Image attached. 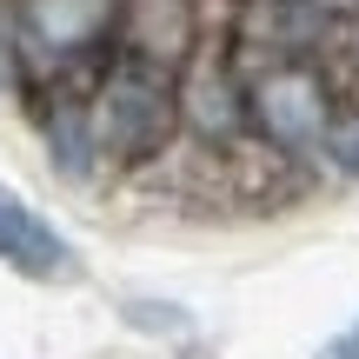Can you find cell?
<instances>
[{"label":"cell","mask_w":359,"mask_h":359,"mask_svg":"<svg viewBox=\"0 0 359 359\" xmlns=\"http://www.w3.org/2000/svg\"><path fill=\"white\" fill-rule=\"evenodd\" d=\"M173 120H180V100L167 87V74H160V67H140V60L114 67V74L100 80V93H93V107H87L93 147L114 154V160L160 154L167 133H173Z\"/></svg>","instance_id":"6da1fadb"},{"label":"cell","mask_w":359,"mask_h":359,"mask_svg":"<svg viewBox=\"0 0 359 359\" xmlns=\"http://www.w3.org/2000/svg\"><path fill=\"white\" fill-rule=\"evenodd\" d=\"M246 114H253V127L266 133L280 154H313V147H326V133H333V93H326V80L313 74V67H266V74L246 87Z\"/></svg>","instance_id":"7a4b0ae2"},{"label":"cell","mask_w":359,"mask_h":359,"mask_svg":"<svg viewBox=\"0 0 359 359\" xmlns=\"http://www.w3.org/2000/svg\"><path fill=\"white\" fill-rule=\"evenodd\" d=\"M240 40L259 53H280V67H299V53H320L339 34V13L320 0H240Z\"/></svg>","instance_id":"3957f363"},{"label":"cell","mask_w":359,"mask_h":359,"mask_svg":"<svg viewBox=\"0 0 359 359\" xmlns=\"http://www.w3.org/2000/svg\"><path fill=\"white\" fill-rule=\"evenodd\" d=\"M127 0H20V34L40 53H87L120 27Z\"/></svg>","instance_id":"277c9868"},{"label":"cell","mask_w":359,"mask_h":359,"mask_svg":"<svg viewBox=\"0 0 359 359\" xmlns=\"http://www.w3.org/2000/svg\"><path fill=\"white\" fill-rule=\"evenodd\" d=\"M0 259H7L13 273H27V280H60L74 253L60 246V233H53L34 206H20L0 187Z\"/></svg>","instance_id":"5b68a950"},{"label":"cell","mask_w":359,"mask_h":359,"mask_svg":"<svg viewBox=\"0 0 359 359\" xmlns=\"http://www.w3.org/2000/svg\"><path fill=\"white\" fill-rule=\"evenodd\" d=\"M187 114L200 120L206 133H226V127H240V114H246V100L233 93V80L219 74V67H206L200 80L187 87Z\"/></svg>","instance_id":"8992f818"},{"label":"cell","mask_w":359,"mask_h":359,"mask_svg":"<svg viewBox=\"0 0 359 359\" xmlns=\"http://www.w3.org/2000/svg\"><path fill=\"white\" fill-rule=\"evenodd\" d=\"M326 154H333L346 173H359V114H339V120H333V133H326Z\"/></svg>","instance_id":"52a82bcc"},{"label":"cell","mask_w":359,"mask_h":359,"mask_svg":"<svg viewBox=\"0 0 359 359\" xmlns=\"http://www.w3.org/2000/svg\"><path fill=\"white\" fill-rule=\"evenodd\" d=\"M127 320L133 326H147V333H180V306H160V299H127Z\"/></svg>","instance_id":"ba28073f"},{"label":"cell","mask_w":359,"mask_h":359,"mask_svg":"<svg viewBox=\"0 0 359 359\" xmlns=\"http://www.w3.org/2000/svg\"><path fill=\"white\" fill-rule=\"evenodd\" d=\"M320 359H359V320H353L339 339H326V346H320Z\"/></svg>","instance_id":"9c48e42d"}]
</instances>
